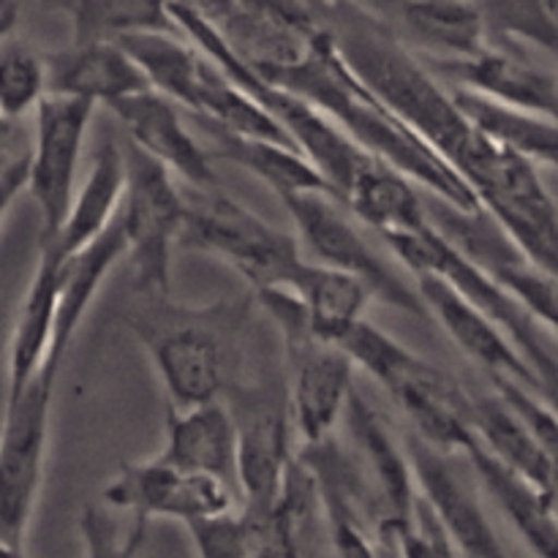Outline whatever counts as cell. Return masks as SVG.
I'll return each mask as SVG.
<instances>
[{"label": "cell", "instance_id": "cell-14", "mask_svg": "<svg viewBox=\"0 0 558 558\" xmlns=\"http://www.w3.org/2000/svg\"><path fill=\"white\" fill-rule=\"evenodd\" d=\"M445 85L556 118L558 76L512 52V44H485L463 58H423Z\"/></svg>", "mask_w": 558, "mask_h": 558}, {"label": "cell", "instance_id": "cell-16", "mask_svg": "<svg viewBox=\"0 0 558 558\" xmlns=\"http://www.w3.org/2000/svg\"><path fill=\"white\" fill-rule=\"evenodd\" d=\"M109 112L123 125L125 142L140 147L145 156L161 163L163 169L183 180L191 189H213L218 185V174L213 169L210 150L196 142L183 114L174 101L161 96L153 87L120 98L109 107Z\"/></svg>", "mask_w": 558, "mask_h": 558}, {"label": "cell", "instance_id": "cell-24", "mask_svg": "<svg viewBox=\"0 0 558 558\" xmlns=\"http://www.w3.org/2000/svg\"><path fill=\"white\" fill-rule=\"evenodd\" d=\"M343 414H347L354 441H357L365 461H368L376 488H379L381 507H385L381 521L407 523L412 518L414 501H417V485H414L407 450L396 445L385 420L379 417V412L357 390L349 392Z\"/></svg>", "mask_w": 558, "mask_h": 558}, {"label": "cell", "instance_id": "cell-4", "mask_svg": "<svg viewBox=\"0 0 558 558\" xmlns=\"http://www.w3.org/2000/svg\"><path fill=\"white\" fill-rule=\"evenodd\" d=\"M338 349L385 387L417 439L441 452H463L472 445V396L456 376L365 319L347 332Z\"/></svg>", "mask_w": 558, "mask_h": 558}, {"label": "cell", "instance_id": "cell-22", "mask_svg": "<svg viewBox=\"0 0 558 558\" xmlns=\"http://www.w3.org/2000/svg\"><path fill=\"white\" fill-rule=\"evenodd\" d=\"M466 458L472 461L474 474L485 494L496 501L501 515L512 523L523 543L534 550L537 558H556L558 554V526H556V494L543 490L518 472L507 469L494 456L477 445V439L466 447Z\"/></svg>", "mask_w": 558, "mask_h": 558}, {"label": "cell", "instance_id": "cell-43", "mask_svg": "<svg viewBox=\"0 0 558 558\" xmlns=\"http://www.w3.org/2000/svg\"><path fill=\"white\" fill-rule=\"evenodd\" d=\"M11 31H14V27H5V25H3V27H0V38H3V36H5V33H11Z\"/></svg>", "mask_w": 558, "mask_h": 558}, {"label": "cell", "instance_id": "cell-20", "mask_svg": "<svg viewBox=\"0 0 558 558\" xmlns=\"http://www.w3.org/2000/svg\"><path fill=\"white\" fill-rule=\"evenodd\" d=\"M123 256L125 240L118 227V218H114L96 240H90L85 248L74 251V254L65 256V259L60 262L52 343H49V352L38 371H44L47 376L58 379L65 352H69L71 341H74L82 319H85L87 311H90L104 278L109 276V270H112Z\"/></svg>", "mask_w": 558, "mask_h": 558}, {"label": "cell", "instance_id": "cell-21", "mask_svg": "<svg viewBox=\"0 0 558 558\" xmlns=\"http://www.w3.org/2000/svg\"><path fill=\"white\" fill-rule=\"evenodd\" d=\"M161 461L191 474H207L238 490L234 423L223 401L167 409V447Z\"/></svg>", "mask_w": 558, "mask_h": 558}, {"label": "cell", "instance_id": "cell-26", "mask_svg": "<svg viewBox=\"0 0 558 558\" xmlns=\"http://www.w3.org/2000/svg\"><path fill=\"white\" fill-rule=\"evenodd\" d=\"M450 87V85H447ZM452 98L466 114L469 123L505 150L529 158L537 167L554 169L558 161V125L556 118L529 112V109L510 107V104L494 101V98L477 96V93L450 87Z\"/></svg>", "mask_w": 558, "mask_h": 558}, {"label": "cell", "instance_id": "cell-42", "mask_svg": "<svg viewBox=\"0 0 558 558\" xmlns=\"http://www.w3.org/2000/svg\"><path fill=\"white\" fill-rule=\"evenodd\" d=\"M0 558H27L25 548H16V545L0 543Z\"/></svg>", "mask_w": 558, "mask_h": 558}, {"label": "cell", "instance_id": "cell-3", "mask_svg": "<svg viewBox=\"0 0 558 558\" xmlns=\"http://www.w3.org/2000/svg\"><path fill=\"white\" fill-rule=\"evenodd\" d=\"M254 294L207 305H180L167 298H136L131 332L150 357L169 407L223 401L240 381Z\"/></svg>", "mask_w": 558, "mask_h": 558}, {"label": "cell", "instance_id": "cell-8", "mask_svg": "<svg viewBox=\"0 0 558 558\" xmlns=\"http://www.w3.org/2000/svg\"><path fill=\"white\" fill-rule=\"evenodd\" d=\"M281 202L298 229V243H303V248L314 256L311 262L357 278L368 289L371 303L425 316L414 281H407V276H401L371 245V240L347 216L341 202L330 194H298Z\"/></svg>", "mask_w": 558, "mask_h": 558}, {"label": "cell", "instance_id": "cell-2", "mask_svg": "<svg viewBox=\"0 0 558 558\" xmlns=\"http://www.w3.org/2000/svg\"><path fill=\"white\" fill-rule=\"evenodd\" d=\"M254 71L262 80L305 98L360 147L407 174L428 196L461 210L480 207L456 169L354 74L322 22L305 52L292 65Z\"/></svg>", "mask_w": 558, "mask_h": 558}, {"label": "cell", "instance_id": "cell-31", "mask_svg": "<svg viewBox=\"0 0 558 558\" xmlns=\"http://www.w3.org/2000/svg\"><path fill=\"white\" fill-rule=\"evenodd\" d=\"M69 20L71 41H120L136 33H178L169 0H80Z\"/></svg>", "mask_w": 558, "mask_h": 558}, {"label": "cell", "instance_id": "cell-10", "mask_svg": "<svg viewBox=\"0 0 558 558\" xmlns=\"http://www.w3.org/2000/svg\"><path fill=\"white\" fill-rule=\"evenodd\" d=\"M428 223L452 245L461 251L477 270H483L490 281L510 292L539 325L556 332V272L543 270L537 262L529 259L526 251L483 210H461L447 202L425 196Z\"/></svg>", "mask_w": 558, "mask_h": 558}, {"label": "cell", "instance_id": "cell-18", "mask_svg": "<svg viewBox=\"0 0 558 558\" xmlns=\"http://www.w3.org/2000/svg\"><path fill=\"white\" fill-rule=\"evenodd\" d=\"M425 58H463L488 44L483 20L463 0H349Z\"/></svg>", "mask_w": 558, "mask_h": 558}, {"label": "cell", "instance_id": "cell-29", "mask_svg": "<svg viewBox=\"0 0 558 558\" xmlns=\"http://www.w3.org/2000/svg\"><path fill=\"white\" fill-rule=\"evenodd\" d=\"M210 131L213 140H216V153H210V156L243 167L245 172L259 178L278 199L298 194H330L322 174L316 172L314 163L298 147L281 145V142L272 140H259V136L232 134V131L221 129Z\"/></svg>", "mask_w": 558, "mask_h": 558}, {"label": "cell", "instance_id": "cell-32", "mask_svg": "<svg viewBox=\"0 0 558 558\" xmlns=\"http://www.w3.org/2000/svg\"><path fill=\"white\" fill-rule=\"evenodd\" d=\"M483 20L490 44H532L554 52L558 41L554 0H463Z\"/></svg>", "mask_w": 558, "mask_h": 558}, {"label": "cell", "instance_id": "cell-7", "mask_svg": "<svg viewBox=\"0 0 558 558\" xmlns=\"http://www.w3.org/2000/svg\"><path fill=\"white\" fill-rule=\"evenodd\" d=\"M123 196L118 227L134 270L136 298L172 294V251L183 227V191L174 174L123 140Z\"/></svg>", "mask_w": 558, "mask_h": 558}, {"label": "cell", "instance_id": "cell-9", "mask_svg": "<svg viewBox=\"0 0 558 558\" xmlns=\"http://www.w3.org/2000/svg\"><path fill=\"white\" fill-rule=\"evenodd\" d=\"M54 385L58 379L38 371L20 392L5 396L0 425V543L16 548H25L44 483Z\"/></svg>", "mask_w": 558, "mask_h": 558}, {"label": "cell", "instance_id": "cell-40", "mask_svg": "<svg viewBox=\"0 0 558 558\" xmlns=\"http://www.w3.org/2000/svg\"><path fill=\"white\" fill-rule=\"evenodd\" d=\"M16 25V0H0V27Z\"/></svg>", "mask_w": 558, "mask_h": 558}, {"label": "cell", "instance_id": "cell-35", "mask_svg": "<svg viewBox=\"0 0 558 558\" xmlns=\"http://www.w3.org/2000/svg\"><path fill=\"white\" fill-rule=\"evenodd\" d=\"M379 526H385L392 534L401 558H458V550L452 548L450 537H447V532L420 494L417 501H414L412 518L407 523L381 521Z\"/></svg>", "mask_w": 558, "mask_h": 558}, {"label": "cell", "instance_id": "cell-34", "mask_svg": "<svg viewBox=\"0 0 558 558\" xmlns=\"http://www.w3.org/2000/svg\"><path fill=\"white\" fill-rule=\"evenodd\" d=\"M145 518H134L129 534H120L118 523L98 507L87 505L80 515V534L85 539L87 558H140L147 543Z\"/></svg>", "mask_w": 558, "mask_h": 558}, {"label": "cell", "instance_id": "cell-38", "mask_svg": "<svg viewBox=\"0 0 558 558\" xmlns=\"http://www.w3.org/2000/svg\"><path fill=\"white\" fill-rule=\"evenodd\" d=\"M248 9L262 11V14L281 16V20L292 22H314L316 14L311 11V5L305 0H243Z\"/></svg>", "mask_w": 558, "mask_h": 558}, {"label": "cell", "instance_id": "cell-19", "mask_svg": "<svg viewBox=\"0 0 558 558\" xmlns=\"http://www.w3.org/2000/svg\"><path fill=\"white\" fill-rule=\"evenodd\" d=\"M145 87H150L147 76L120 41H71L65 49L47 52V96L109 109Z\"/></svg>", "mask_w": 558, "mask_h": 558}, {"label": "cell", "instance_id": "cell-30", "mask_svg": "<svg viewBox=\"0 0 558 558\" xmlns=\"http://www.w3.org/2000/svg\"><path fill=\"white\" fill-rule=\"evenodd\" d=\"M343 207L365 227L376 229L385 240L417 232L428 223L423 189H417L407 174L387 161H376L357 180V185L343 199Z\"/></svg>", "mask_w": 558, "mask_h": 558}, {"label": "cell", "instance_id": "cell-27", "mask_svg": "<svg viewBox=\"0 0 558 558\" xmlns=\"http://www.w3.org/2000/svg\"><path fill=\"white\" fill-rule=\"evenodd\" d=\"M289 289L303 303L311 336L332 347H338L360 319H365V308L371 305L368 289L357 278L311 259L300 262Z\"/></svg>", "mask_w": 558, "mask_h": 558}, {"label": "cell", "instance_id": "cell-6", "mask_svg": "<svg viewBox=\"0 0 558 558\" xmlns=\"http://www.w3.org/2000/svg\"><path fill=\"white\" fill-rule=\"evenodd\" d=\"M387 245L412 276L428 272V276L441 278L452 292L461 294L469 305H474L480 314H485L496 327H501L505 336L515 343L521 357L529 363V368L543 381L545 390L556 396L558 357L554 330L539 325L510 292H505L499 283L490 281L483 270H477L430 223H425L417 232L387 238Z\"/></svg>", "mask_w": 558, "mask_h": 558}, {"label": "cell", "instance_id": "cell-28", "mask_svg": "<svg viewBox=\"0 0 558 558\" xmlns=\"http://www.w3.org/2000/svg\"><path fill=\"white\" fill-rule=\"evenodd\" d=\"M472 434L488 456L543 490L556 494V452H550L501 398H472Z\"/></svg>", "mask_w": 558, "mask_h": 558}, {"label": "cell", "instance_id": "cell-17", "mask_svg": "<svg viewBox=\"0 0 558 558\" xmlns=\"http://www.w3.org/2000/svg\"><path fill=\"white\" fill-rule=\"evenodd\" d=\"M412 278L414 289L420 294V303L425 308V316H434L445 327L447 336L456 341V347L469 360H474L480 368L488 371L490 379H496V376L515 379L554 401V396L545 390L543 381L529 368V363L521 357L515 343L505 336L501 327H496L488 316L480 314L474 305H469L461 294L452 292L441 278L428 276V272H417Z\"/></svg>", "mask_w": 558, "mask_h": 558}, {"label": "cell", "instance_id": "cell-25", "mask_svg": "<svg viewBox=\"0 0 558 558\" xmlns=\"http://www.w3.org/2000/svg\"><path fill=\"white\" fill-rule=\"evenodd\" d=\"M58 267L60 259L38 251V265L22 294L14 327H11L5 396L20 392L38 374L47 357L49 343H52L54 305H58Z\"/></svg>", "mask_w": 558, "mask_h": 558}, {"label": "cell", "instance_id": "cell-12", "mask_svg": "<svg viewBox=\"0 0 558 558\" xmlns=\"http://www.w3.org/2000/svg\"><path fill=\"white\" fill-rule=\"evenodd\" d=\"M96 107L87 101L63 96H44L33 109L36 136L31 142L27 189L38 207L41 234L38 245L47 243L69 213L80 174L82 147Z\"/></svg>", "mask_w": 558, "mask_h": 558}, {"label": "cell", "instance_id": "cell-44", "mask_svg": "<svg viewBox=\"0 0 558 558\" xmlns=\"http://www.w3.org/2000/svg\"><path fill=\"white\" fill-rule=\"evenodd\" d=\"M458 558H466V556H458Z\"/></svg>", "mask_w": 558, "mask_h": 558}, {"label": "cell", "instance_id": "cell-15", "mask_svg": "<svg viewBox=\"0 0 558 558\" xmlns=\"http://www.w3.org/2000/svg\"><path fill=\"white\" fill-rule=\"evenodd\" d=\"M403 450H407L409 466H412L417 494L441 523L458 556L510 558L474 490H469V485L458 477L452 463L447 461V452L425 445L414 434L409 436Z\"/></svg>", "mask_w": 558, "mask_h": 558}, {"label": "cell", "instance_id": "cell-23", "mask_svg": "<svg viewBox=\"0 0 558 558\" xmlns=\"http://www.w3.org/2000/svg\"><path fill=\"white\" fill-rule=\"evenodd\" d=\"M120 196H123V147L107 136L98 145L85 180L74 191L63 223L47 243L38 245V251L63 262L74 251L85 248L114 221Z\"/></svg>", "mask_w": 558, "mask_h": 558}, {"label": "cell", "instance_id": "cell-5", "mask_svg": "<svg viewBox=\"0 0 558 558\" xmlns=\"http://www.w3.org/2000/svg\"><path fill=\"white\" fill-rule=\"evenodd\" d=\"M185 213L178 248L199 251L232 265L254 289L287 287L305 259L298 238L256 216L234 196L213 189L183 191Z\"/></svg>", "mask_w": 558, "mask_h": 558}, {"label": "cell", "instance_id": "cell-41", "mask_svg": "<svg viewBox=\"0 0 558 558\" xmlns=\"http://www.w3.org/2000/svg\"><path fill=\"white\" fill-rule=\"evenodd\" d=\"M38 3H41L44 11H60V14L69 16L71 11L76 9V3H80V0H38Z\"/></svg>", "mask_w": 558, "mask_h": 558}, {"label": "cell", "instance_id": "cell-13", "mask_svg": "<svg viewBox=\"0 0 558 558\" xmlns=\"http://www.w3.org/2000/svg\"><path fill=\"white\" fill-rule=\"evenodd\" d=\"M238 490L207 474H191L169 466L161 458L145 463H123L112 483L104 488V501L134 518H172V521H199L221 515L234 507Z\"/></svg>", "mask_w": 558, "mask_h": 558}, {"label": "cell", "instance_id": "cell-36", "mask_svg": "<svg viewBox=\"0 0 558 558\" xmlns=\"http://www.w3.org/2000/svg\"><path fill=\"white\" fill-rule=\"evenodd\" d=\"M199 558H251L243 518L232 510L185 523Z\"/></svg>", "mask_w": 558, "mask_h": 558}, {"label": "cell", "instance_id": "cell-1", "mask_svg": "<svg viewBox=\"0 0 558 558\" xmlns=\"http://www.w3.org/2000/svg\"><path fill=\"white\" fill-rule=\"evenodd\" d=\"M322 14L354 74L456 169L477 205L532 259H554L558 207L543 167L485 140L423 58L349 0H322Z\"/></svg>", "mask_w": 558, "mask_h": 558}, {"label": "cell", "instance_id": "cell-33", "mask_svg": "<svg viewBox=\"0 0 558 558\" xmlns=\"http://www.w3.org/2000/svg\"><path fill=\"white\" fill-rule=\"evenodd\" d=\"M47 96V54L25 38H0V118L20 123Z\"/></svg>", "mask_w": 558, "mask_h": 558}, {"label": "cell", "instance_id": "cell-11", "mask_svg": "<svg viewBox=\"0 0 558 558\" xmlns=\"http://www.w3.org/2000/svg\"><path fill=\"white\" fill-rule=\"evenodd\" d=\"M223 403L234 423V480L243 510H270L294 458L287 390L238 381L223 396Z\"/></svg>", "mask_w": 558, "mask_h": 558}, {"label": "cell", "instance_id": "cell-37", "mask_svg": "<svg viewBox=\"0 0 558 558\" xmlns=\"http://www.w3.org/2000/svg\"><path fill=\"white\" fill-rule=\"evenodd\" d=\"M27 167H31V142L0 158V223L5 221L11 205L27 189Z\"/></svg>", "mask_w": 558, "mask_h": 558}, {"label": "cell", "instance_id": "cell-39", "mask_svg": "<svg viewBox=\"0 0 558 558\" xmlns=\"http://www.w3.org/2000/svg\"><path fill=\"white\" fill-rule=\"evenodd\" d=\"M376 554H379V558H401L396 539L385 526H379V532H376Z\"/></svg>", "mask_w": 558, "mask_h": 558}]
</instances>
